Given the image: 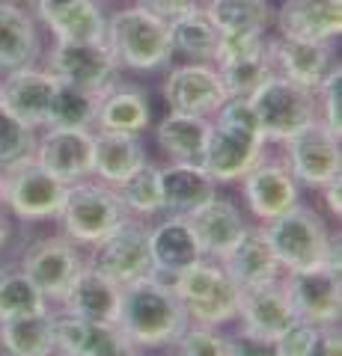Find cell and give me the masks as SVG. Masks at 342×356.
Here are the masks:
<instances>
[{
    "instance_id": "6da1fadb",
    "label": "cell",
    "mask_w": 342,
    "mask_h": 356,
    "mask_svg": "<svg viewBox=\"0 0 342 356\" xmlns=\"http://www.w3.org/2000/svg\"><path fill=\"white\" fill-rule=\"evenodd\" d=\"M116 327L134 348L161 350L182 336V330L187 327V315L173 285L164 282L161 276H149V280L123 288Z\"/></svg>"
},
{
    "instance_id": "7a4b0ae2",
    "label": "cell",
    "mask_w": 342,
    "mask_h": 356,
    "mask_svg": "<svg viewBox=\"0 0 342 356\" xmlns=\"http://www.w3.org/2000/svg\"><path fill=\"white\" fill-rule=\"evenodd\" d=\"M262 232L268 238L274 255L286 270H306V267L330 264L342 270L339 235L330 232L325 217L306 205H295L292 211L262 222Z\"/></svg>"
},
{
    "instance_id": "3957f363",
    "label": "cell",
    "mask_w": 342,
    "mask_h": 356,
    "mask_svg": "<svg viewBox=\"0 0 342 356\" xmlns=\"http://www.w3.org/2000/svg\"><path fill=\"white\" fill-rule=\"evenodd\" d=\"M104 44L116 57L119 69L128 72H158L176 57L170 42V24L149 15L137 3L107 15Z\"/></svg>"
},
{
    "instance_id": "277c9868",
    "label": "cell",
    "mask_w": 342,
    "mask_h": 356,
    "mask_svg": "<svg viewBox=\"0 0 342 356\" xmlns=\"http://www.w3.org/2000/svg\"><path fill=\"white\" fill-rule=\"evenodd\" d=\"M176 297L187 315V324L196 327H226L238 318V297L241 288L226 273L224 261L200 259L185 273L170 280Z\"/></svg>"
},
{
    "instance_id": "5b68a950",
    "label": "cell",
    "mask_w": 342,
    "mask_h": 356,
    "mask_svg": "<svg viewBox=\"0 0 342 356\" xmlns=\"http://www.w3.org/2000/svg\"><path fill=\"white\" fill-rule=\"evenodd\" d=\"M57 220L69 241H75L78 247H93L116 226H123L128 220V211L119 202L116 187L98 181V178H84V181L69 184Z\"/></svg>"
},
{
    "instance_id": "8992f818",
    "label": "cell",
    "mask_w": 342,
    "mask_h": 356,
    "mask_svg": "<svg viewBox=\"0 0 342 356\" xmlns=\"http://www.w3.org/2000/svg\"><path fill=\"white\" fill-rule=\"evenodd\" d=\"M250 104L259 119V131L265 143H286L292 134L304 131L318 119L316 92L283 74H271L250 95Z\"/></svg>"
},
{
    "instance_id": "52a82bcc",
    "label": "cell",
    "mask_w": 342,
    "mask_h": 356,
    "mask_svg": "<svg viewBox=\"0 0 342 356\" xmlns=\"http://www.w3.org/2000/svg\"><path fill=\"white\" fill-rule=\"evenodd\" d=\"M86 264L95 267L102 276H107L114 285L128 288L134 282H143L155 273L149 250V226L146 220L128 217L123 226H116L107 238L90 247V259Z\"/></svg>"
},
{
    "instance_id": "ba28073f",
    "label": "cell",
    "mask_w": 342,
    "mask_h": 356,
    "mask_svg": "<svg viewBox=\"0 0 342 356\" xmlns=\"http://www.w3.org/2000/svg\"><path fill=\"white\" fill-rule=\"evenodd\" d=\"M65 191L69 184H63L30 158L3 172V211L21 222L57 220Z\"/></svg>"
},
{
    "instance_id": "9c48e42d",
    "label": "cell",
    "mask_w": 342,
    "mask_h": 356,
    "mask_svg": "<svg viewBox=\"0 0 342 356\" xmlns=\"http://www.w3.org/2000/svg\"><path fill=\"white\" fill-rule=\"evenodd\" d=\"M283 146V161L292 170L295 181L304 187H316L322 191L327 181L342 175V146L339 137L330 131L322 119H316L313 125L304 131L292 134Z\"/></svg>"
},
{
    "instance_id": "30bf717a",
    "label": "cell",
    "mask_w": 342,
    "mask_h": 356,
    "mask_svg": "<svg viewBox=\"0 0 342 356\" xmlns=\"http://www.w3.org/2000/svg\"><path fill=\"white\" fill-rule=\"evenodd\" d=\"M283 288L289 294L297 321L313 327L339 324L342 318V270L330 264L306 267V270H286Z\"/></svg>"
},
{
    "instance_id": "8fae6325",
    "label": "cell",
    "mask_w": 342,
    "mask_h": 356,
    "mask_svg": "<svg viewBox=\"0 0 342 356\" xmlns=\"http://www.w3.org/2000/svg\"><path fill=\"white\" fill-rule=\"evenodd\" d=\"M45 69L57 77L60 83L81 86L86 92H104L116 81L119 69L116 57L110 54L104 42H57L45 54Z\"/></svg>"
},
{
    "instance_id": "7c38bea8",
    "label": "cell",
    "mask_w": 342,
    "mask_h": 356,
    "mask_svg": "<svg viewBox=\"0 0 342 356\" xmlns=\"http://www.w3.org/2000/svg\"><path fill=\"white\" fill-rule=\"evenodd\" d=\"M84 264L86 259L81 255V247L65 238L63 232L27 243L24 255H21V270L48 297V303H60V297L65 294V288L72 285Z\"/></svg>"
},
{
    "instance_id": "4fadbf2b",
    "label": "cell",
    "mask_w": 342,
    "mask_h": 356,
    "mask_svg": "<svg viewBox=\"0 0 342 356\" xmlns=\"http://www.w3.org/2000/svg\"><path fill=\"white\" fill-rule=\"evenodd\" d=\"M265 149H268V143H265L262 134L220 125V122L212 119V131H208V143L200 166L215 178L217 187L235 184L265 158Z\"/></svg>"
},
{
    "instance_id": "5bb4252c",
    "label": "cell",
    "mask_w": 342,
    "mask_h": 356,
    "mask_svg": "<svg viewBox=\"0 0 342 356\" xmlns=\"http://www.w3.org/2000/svg\"><path fill=\"white\" fill-rule=\"evenodd\" d=\"M161 98L170 113L205 116L212 119L215 110L226 102V89L212 63H182L164 74Z\"/></svg>"
},
{
    "instance_id": "9a60e30c",
    "label": "cell",
    "mask_w": 342,
    "mask_h": 356,
    "mask_svg": "<svg viewBox=\"0 0 342 356\" xmlns=\"http://www.w3.org/2000/svg\"><path fill=\"white\" fill-rule=\"evenodd\" d=\"M241 193H244L250 214L259 222H268L292 211L295 205H301V184L295 181L292 170L283 158L277 161L268 154L241 178Z\"/></svg>"
},
{
    "instance_id": "2e32d148",
    "label": "cell",
    "mask_w": 342,
    "mask_h": 356,
    "mask_svg": "<svg viewBox=\"0 0 342 356\" xmlns=\"http://www.w3.org/2000/svg\"><path fill=\"white\" fill-rule=\"evenodd\" d=\"M42 170L63 184L93 178V131L86 128H42L33 152Z\"/></svg>"
},
{
    "instance_id": "e0dca14e",
    "label": "cell",
    "mask_w": 342,
    "mask_h": 356,
    "mask_svg": "<svg viewBox=\"0 0 342 356\" xmlns=\"http://www.w3.org/2000/svg\"><path fill=\"white\" fill-rule=\"evenodd\" d=\"M33 18L57 42H104L102 0H27Z\"/></svg>"
},
{
    "instance_id": "ac0fdd59",
    "label": "cell",
    "mask_w": 342,
    "mask_h": 356,
    "mask_svg": "<svg viewBox=\"0 0 342 356\" xmlns=\"http://www.w3.org/2000/svg\"><path fill=\"white\" fill-rule=\"evenodd\" d=\"M268 54H271L274 72L306 86V89H313V92L339 65L334 42L289 39V36H280V33L277 36H268Z\"/></svg>"
},
{
    "instance_id": "d6986e66",
    "label": "cell",
    "mask_w": 342,
    "mask_h": 356,
    "mask_svg": "<svg viewBox=\"0 0 342 356\" xmlns=\"http://www.w3.org/2000/svg\"><path fill=\"white\" fill-rule=\"evenodd\" d=\"M54 324V356H123L128 348L116 324L75 318L63 309H51ZM140 350V348H137Z\"/></svg>"
},
{
    "instance_id": "ffe728a7",
    "label": "cell",
    "mask_w": 342,
    "mask_h": 356,
    "mask_svg": "<svg viewBox=\"0 0 342 356\" xmlns=\"http://www.w3.org/2000/svg\"><path fill=\"white\" fill-rule=\"evenodd\" d=\"M185 220L191 226L196 243H200L203 255L205 259H217V261H224L233 252L235 243L244 238V232L250 229L241 208L226 196H212L196 211H191Z\"/></svg>"
},
{
    "instance_id": "44dd1931",
    "label": "cell",
    "mask_w": 342,
    "mask_h": 356,
    "mask_svg": "<svg viewBox=\"0 0 342 356\" xmlns=\"http://www.w3.org/2000/svg\"><path fill=\"white\" fill-rule=\"evenodd\" d=\"M54 89H57V77H54L45 65H24V69L3 74L0 104H3L9 113H15L24 125L42 131L48 122Z\"/></svg>"
},
{
    "instance_id": "7402d4cb",
    "label": "cell",
    "mask_w": 342,
    "mask_h": 356,
    "mask_svg": "<svg viewBox=\"0 0 342 356\" xmlns=\"http://www.w3.org/2000/svg\"><path fill=\"white\" fill-rule=\"evenodd\" d=\"M149 125H152V98L143 83L125 81V77L119 74L104 92H98L93 131L143 134Z\"/></svg>"
},
{
    "instance_id": "603a6c76",
    "label": "cell",
    "mask_w": 342,
    "mask_h": 356,
    "mask_svg": "<svg viewBox=\"0 0 342 356\" xmlns=\"http://www.w3.org/2000/svg\"><path fill=\"white\" fill-rule=\"evenodd\" d=\"M274 27L289 39L336 42L342 33V0H283L274 6Z\"/></svg>"
},
{
    "instance_id": "cb8c5ba5",
    "label": "cell",
    "mask_w": 342,
    "mask_h": 356,
    "mask_svg": "<svg viewBox=\"0 0 342 356\" xmlns=\"http://www.w3.org/2000/svg\"><path fill=\"white\" fill-rule=\"evenodd\" d=\"M241 327L256 332L265 339H277L280 332L289 330L297 315L289 303V294L283 288V280L259 285V288H244L238 297V318Z\"/></svg>"
},
{
    "instance_id": "d4e9b609",
    "label": "cell",
    "mask_w": 342,
    "mask_h": 356,
    "mask_svg": "<svg viewBox=\"0 0 342 356\" xmlns=\"http://www.w3.org/2000/svg\"><path fill=\"white\" fill-rule=\"evenodd\" d=\"M119 294H123V288L114 285L107 276H102L95 267L84 264L78 276L72 280V285L65 288V294L60 297V309L84 321L116 324Z\"/></svg>"
},
{
    "instance_id": "484cf974",
    "label": "cell",
    "mask_w": 342,
    "mask_h": 356,
    "mask_svg": "<svg viewBox=\"0 0 342 356\" xmlns=\"http://www.w3.org/2000/svg\"><path fill=\"white\" fill-rule=\"evenodd\" d=\"M42 57L39 21L21 3L0 0V72H15L24 65H36Z\"/></svg>"
},
{
    "instance_id": "4316f807",
    "label": "cell",
    "mask_w": 342,
    "mask_h": 356,
    "mask_svg": "<svg viewBox=\"0 0 342 356\" xmlns=\"http://www.w3.org/2000/svg\"><path fill=\"white\" fill-rule=\"evenodd\" d=\"M149 250H152L155 273L167 276V280H176V276L185 273L191 264L205 259L191 226H187V220L176 217V214H167L161 222L149 226Z\"/></svg>"
},
{
    "instance_id": "83f0119b",
    "label": "cell",
    "mask_w": 342,
    "mask_h": 356,
    "mask_svg": "<svg viewBox=\"0 0 342 356\" xmlns=\"http://www.w3.org/2000/svg\"><path fill=\"white\" fill-rule=\"evenodd\" d=\"M146 161L149 158L140 134L93 131V178H98V181L119 187Z\"/></svg>"
},
{
    "instance_id": "f1b7e54d",
    "label": "cell",
    "mask_w": 342,
    "mask_h": 356,
    "mask_svg": "<svg viewBox=\"0 0 342 356\" xmlns=\"http://www.w3.org/2000/svg\"><path fill=\"white\" fill-rule=\"evenodd\" d=\"M224 267L241 291H244V288H259V285L277 282L283 276V267L277 261V255H274L268 238H265L262 226L244 232V238H241L233 247V252L224 259Z\"/></svg>"
},
{
    "instance_id": "f546056e",
    "label": "cell",
    "mask_w": 342,
    "mask_h": 356,
    "mask_svg": "<svg viewBox=\"0 0 342 356\" xmlns=\"http://www.w3.org/2000/svg\"><path fill=\"white\" fill-rule=\"evenodd\" d=\"M161 196L164 214L187 217L203 202L217 196V184L200 163H167L161 166Z\"/></svg>"
},
{
    "instance_id": "4dcf8cb0",
    "label": "cell",
    "mask_w": 342,
    "mask_h": 356,
    "mask_svg": "<svg viewBox=\"0 0 342 356\" xmlns=\"http://www.w3.org/2000/svg\"><path fill=\"white\" fill-rule=\"evenodd\" d=\"M208 131H212V119L167 110V116L155 125V143L173 163H200Z\"/></svg>"
},
{
    "instance_id": "1f68e13d",
    "label": "cell",
    "mask_w": 342,
    "mask_h": 356,
    "mask_svg": "<svg viewBox=\"0 0 342 356\" xmlns=\"http://www.w3.org/2000/svg\"><path fill=\"white\" fill-rule=\"evenodd\" d=\"M0 350L6 356H54L51 309L0 321Z\"/></svg>"
},
{
    "instance_id": "d6a6232c",
    "label": "cell",
    "mask_w": 342,
    "mask_h": 356,
    "mask_svg": "<svg viewBox=\"0 0 342 356\" xmlns=\"http://www.w3.org/2000/svg\"><path fill=\"white\" fill-rule=\"evenodd\" d=\"M217 39H220V30L215 27V21L205 15L203 6L170 21L173 54H182V57L194 60V63H212L215 51H217Z\"/></svg>"
},
{
    "instance_id": "836d02e7",
    "label": "cell",
    "mask_w": 342,
    "mask_h": 356,
    "mask_svg": "<svg viewBox=\"0 0 342 356\" xmlns=\"http://www.w3.org/2000/svg\"><path fill=\"white\" fill-rule=\"evenodd\" d=\"M119 202L134 220H149L164 214V196H161V166L146 161L137 166L123 184L116 187Z\"/></svg>"
},
{
    "instance_id": "e575fe53",
    "label": "cell",
    "mask_w": 342,
    "mask_h": 356,
    "mask_svg": "<svg viewBox=\"0 0 342 356\" xmlns=\"http://www.w3.org/2000/svg\"><path fill=\"white\" fill-rule=\"evenodd\" d=\"M205 15L215 21L217 30H259L268 33L274 27V3L271 0H205Z\"/></svg>"
},
{
    "instance_id": "d590c367",
    "label": "cell",
    "mask_w": 342,
    "mask_h": 356,
    "mask_svg": "<svg viewBox=\"0 0 342 356\" xmlns=\"http://www.w3.org/2000/svg\"><path fill=\"white\" fill-rule=\"evenodd\" d=\"M95 107H98L95 92H86V89H81V86L57 81L45 128H86V131H93Z\"/></svg>"
},
{
    "instance_id": "8d00e7d4",
    "label": "cell",
    "mask_w": 342,
    "mask_h": 356,
    "mask_svg": "<svg viewBox=\"0 0 342 356\" xmlns=\"http://www.w3.org/2000/svg\"><path fill=\"white\" fill-rule=\"evenodd\" d=\"M48 297L27 280L21 267H0V321L18 315H36L48 312Z\"/></svg>"
},
{
    "instance_id": "74e56055",
    "label": "cell",
    "mask_w": 342,
    "mask_h": 356,
    "mask_svg": "<svg viewBox=\"0 0 342 356\" xmlns=\"http://www.w3.org/2000/svg\"><path fill=\"white\" fill-rule=\"evenodd\" d=\"M215 69L220 74V83H224V89H226V98L229 95L250 98L271 74H277V72H274V63H271V54H268V44H265V51L253 54V57L215 65Z\"/></svg>"
},
{
    "instance_id": "f35d334b",
    "label": "cell",
    "mask_w": 342,
    "mask_h": 356,
    "mask_svg": "<svg viewBox=\"0 0 342 356\" xmlns=\"http://www.w3.org/2000/svg\"><path fill=\"white\" fill-rule=\"evenodd\" d=\"M36 137H39L36 128L24 125L15 113H9L0 104V172L30 161L33 152H36Z\"/></svg>"
},
{
    "instance_id": "ab89813d",
    "label": "cell",
    "mask_w": 342,
    "mask_h": 356,
    "mask_svg": "<svg viewBox=\"0 0 342 356\" xmlns=\"http://www.w3.org/2000/svg\"><path fill=\"white\" fill-rule=\"evenodd\" d=\"M170 356H229L226 336L215 327L187 324L182 336L170 344Z\"/></svg>"
},
{
    "instance_id": "60d3db41",
    "label": "cell",
    "mask_w": 342,
    "mask_h": 356,
    "mask_svg": "<svg viewBox=\"0 0 342 356\" xmlns=\"http://www.w3.org/2000/svg\"><path fill=\"white\" fill-rule=\"evenodd\" d=\"M265 44H268V33H259V30H220L212 65H224V63H235V60L253 57V54L265 51Z\"/></svg>"
},
{
    "instance_id": "b9f144b4",
    "label": "cell",
    "mask_w": 342,
    "mask_h": 356,
    "mask_svg": "<svg viewBox=\"0 0 342 356\" xmlns=\"http://www.w3.org/2000/svg\"><path fill=\"white\" fill-rule=\"evenodd\" d=\"M316 98H318V119L336 137H342V65H336L325 77V83L316 89Z\"/></svg>"
},
{
    "instance_id": "7bdbcfd3",
    "label": "cell",
    "mask_w": 342,
    "mask_h": 356,
    "mask_svg": "<svg viewBox=\"0 0 342 356\" xmlns=\"http://www.w3.org/2000/svg\"><path fill=\"white\" fill-rule=\"evenodd\" d=\"M316 332H318V327L306 324V321H295L289 330L274 339V344H277V356H310Z\"/></svg>"
},
{
    "instance_id": "ee69618b",
    "label": "cell",
    "mask_w": 342,
    "mask_h": 356,
    "mask_svg": "<svg viewBox=\"0 0 342 356\" xmlns=\"http://www.w3.org/2000/svg\"><path fill=\"white\" fill-rule=\"evenodd\" d=\"M226 350L229 356H277V344L274 339L256 336V332L241 327L233 336H226Z\"/></svg>"
},
{
    "instance_id": "f6af8a7d",
    "label": "cell",
    "mask_w": 342,
    "mask_h": 356,
    "mask_svg": "<svg viewBox=\"0 0 342 356\" xmlns=\"http://www.w3.org/2000/svg\"><path fill=\"white\" fill-rule=\"evenodd\" d=\"M140 9H146L149 15L161 18L164 24H170V21L182 18L187 13H194V9H200L203 3H196V0H134Z\"/></svg>"
},
{
    "instance_id": "bcb514c9",
    "label": "cell",
    "mask_w": 342,
    "mask_h": 356,
    "mask_svg": "<svg viewBox=\"0 0 342 356\" xmlns=\"http://www.w3.org/2000/svg\"><path fill=\"white\" fill-rule=\"evenodd\" d=\"M310 356H342V332H339V324L318 327L316 341H313V348H310Z\"/></svg>"
},
{
    "instance_id": "7dc6e473",
    "label": "cell",
    "mask_w": 342,
    "mask_h": 356,
    "mask_svg": "<svg viewBox=\"0 0 342 356\" xmlns=\"http://www.w3.org/2000/svg\"><path fill=\"white\" fill-rule=\"evenodd\" d=\"M322 193H325V205H327V211L339 220V217H342V175L334 178V181H327V184L322 187Z\"/></svg>"
},
{
    "instance_id": "c3c4849f",
    "label": "cell",
    "mask_w": 342,
    "mask_h": 356,
    "mask_svg": "<svg viewBox=\"0 0 342 356\" xmlns=\"http://www.w3.org/2000/svg\"><path fill=\"white\" fill-rule=\"evenodd\" d=\"M9 238H13V217L6 211H0V250L9 243Z\"/></svg>"
},
{
    "instance_id": "681fc988",
    "label": "cell",
    "mask_w": 342,
    "mask_h": 356,
    "mask_svg": "<svg viewBox=\"0 0 342 356\" xmlns=\"http://www.w3.org/2000/svg\"><path fill=\"white\" fill-rule=\"evenodd\" d=\"M123 356H146V350H137V348H128Z\"/></svg>"
},
{
    "instance_id": "f907efd6",
    "label": "cell",
    "mask_w": 342,
    "mask_h": 356,
    "mask_svg": "<svg viewBox=\"0 0 342 356\" xmlns=\"http://www.w3.org/2000/svg\"><path fill=\"white\" fill-rule=\"evenodd\" d=\"M0 211H3V172H0Z\"/></svg>"
},
{
    "instance_id": "816d5d0a",
    "label": "cell",
    "mask_w": 342,
    "mask_h": 356,
    "mask_svg": "<svg viewBox=\"0 0 342 356\" xmlns=\"http://www.w3.org/2000/svg\"><path fill=\"white\" fill-rule=\"evenodd\" d=\"M6 3H21V0H6Z\"/></svg>"
},
{
    "instance_id": "f5cc1de1",
    "label": "cell",
    "mask_w": 342,
    "mask_h": 356,
    "mask_svg": "<svg viewBox=\"0 0 342 356\" xmlns=\"http://www.w3.org/2000/svg\"><path fill=\"white\" fill-rule=\"evenodd\" d=\"M0 89H3V77H0Z\"/></svg>"
},
{
    "instance_id": "db71d44e",
    "label": "cell",
    "mask_w": 342,
    "mask_h": 356,
    "mask_svg": "<svg viewBox=\"0 0 342 356\" xmlns=\"http://www.w3.org/2000/svg\"><path fill=\"white\" fill-rule=\"evenodd\" d=\"M196 3H205V0H196Z\"/></svg>"
}]
</instances>
